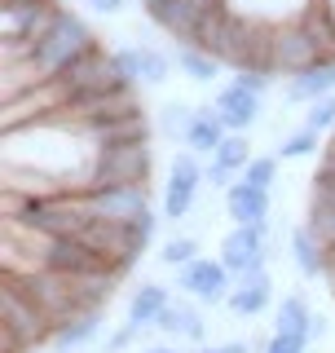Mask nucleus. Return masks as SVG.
<instances>
[{"instance_id": "nucleus-1", "label": "nucleus", "mask_w": 335, "mask_h": 353, "mask_svg": "<svg viewBox=\"0 0 335 353\" xmlns=\"http://www.w3.org/2000/svg\"><path fill=\"white\" fill-rule=\"evenodd\" d=\"M0 283H9V287H18L22 296H27L31 305L40 309L44 318H49L53 327H62V323H71V318H80V314H93V309H84L80 301V287H75V279H62V274H49V270H31V274H0Z\"/></svg>"}, {"instance_id": "nucleus-2", "label": "nucleus", "mask_w": 335, "mask_h": 353, "mask_svg": "<svg viewBox=\"0 0 335 353\" xmlns=\"http://www.w3.org/2000/svg\"><path fill=\"white\" fill-rule=\"evenodd\" d=\"M53 327L18 287L0 283V353H31L40 345H53Z\"/></svg>"}, {"instance_id": "nucleus-3", "label": "nucleus", "mask_w": 335, "mask_h": 353, "mask_svg": "<svg viewBox=\"0 0 335 353\" xmlns=\"http://www.w3.org/2000/svg\"><path fill=\"white\" fill-rule=\"evenodd\" d=\"M97 36H93V27L80 18V14H71V9H62L58 22L49 27V36H44L36 44V53H31V66L44 75V80H53V75L62 71V66H71L75 58H80L84 49H93Z\"/></svg>"}, {"instance_id": "nucleus-4", "label": "nucleus", "mask_w": 335, "mask_h": 353, "mask_svg": "<svg viewBox=\"0 0 335 353\" xmlns=\"http://www.w3.org/2000/svg\"><path fill=\"white\" fill-rule=\"evenodd\" d=\"M150 168H154L150 141L97 150L93 168H88V190H106V185H150Z\"/></svg>"}, {"instance_id": "nucleus-5", "label": "nucleus", "mask_w": 335, "mask_h": 353, "mask_svg": "<svg viewBox=\"0 0 335 353\" xmlns=\"http://www.w3.org/2000/svg\"><path fill=\"white\" fill-rule=\"evenodd\" d=\"M318 62H327V53H322V44L309 36L305 22H300V18L274 22V40H270V71H274V75L296 80V75L314 71Z\"/></svg>"}, {"instance_id": "nucleus-6", "label": "nucleus", "mask_w": 335, "mask_h": 353, "mask_svg": "<svg viewBox=\"0 0 335 353\" xmlns=\"http://www.w3.org/2000/svg\"><path fill=\"white\" fill-rule=\"evenodd\" d=\"M53 84L62 88V102L71 106L75 97H84V93H97V88L124 84V75H119V66H115V53H106L102 44H93V49H84L71 66H62V71L53 75ZM66 106H62V110H66Z\"/></svg>"}, {"instance_id": "nucleus-7", "label": "nucleus", "mask_w": 335, "mask_h": 353, "mask_svg": "<svg viewBox=\"0 0 335 353\" xmlns=\"http://www.w3.org/2000/svg\"><path fill=\"white\" fill-rule=\"evenodd\" d=\"M62 5L58 0H18V5L0 9V31H5V40H31L40 44L49 36V27L58 22Z\"/></svg>"}, {"instance_id": "nucleus-8", "label": "nucleus", "mask_w": 335, "mask_h": 353, "mask_svg": "<svg viewBox=\"0 0 335 353\" xmlns=\"http://www.w3.org/2000/svg\"><path fill=\"white\" fill-rule=\"evenodd\" d=\"M176 287H181L185 296H194L199 305H221L230 301L234 292V274L225 270V261H212V256H199L194 265H185V270H176Z\"/></svg>"}, {"instance_id": "nucleus-9", "label": "nucleus", "mask_w": 335, "mask_h": 353, "mask_svg": "<svg viewBox=\"0 0 335 353\" xmlns=\"http://www.w3.org/2000/svg\"><path fill=\"white\" fill-rule=\"evenodd\" d=\"M221 261H225V270L234 279L270 265V225H234L221 239Z\"/></svg>"}, {"instance_id": "nucleus-10", "label": "nucleus", "mask_w": 335, "mask_h": 353, "mask_svg": "<svg viewBox=\"0 0 335 353\" xmlns=\"http://www.w3.org/2000/svg\"><path fill=\"white\" fill-rule=\"evenodd\" d=\"M84 208L102 221H137L150 212V185H106V190H84Z\"/></svg>"}, {"instance_id": "nucleus-11", "label": "nucleus", "mask_w": 335, "mask_h": 353, "mask_svg": "<svg viewBox=\"0 0 335 353\" xmlns=\"http://www.w3.org/2000/svg\"><path fill=\"white\" fill-rule=\"evenodd\" d=\"M203 9H207V0H146V18L159 31H168L176 44H190V40H194Z\"/></svg>"}, {"instance_id": "nucleus-12", "label": "nucleus", "mask_w": 335, "mask_h": 353, "mask_svg": "<svg viewBox=\"0 0 335 353\" xmlns=\"http://www.w3.org/2000/svg\"><path fill=\"white\" fill-rule=\"evenodd\" d=\"M274 301V279H270V265H261V270H247L234 279V292H230V314L243 318V323H252V318H261L265 309Z\"/></svg>"}, {"instance_id": "nucleus-13", "label": "nucleus", "mask_w": 335, "mask_h": 353, "mask_svg": "<svg viewBox=\"0 0 335 353\" xmlns=\"http://www.w3.org/2000/svg\"><path fill=\"white\" fill-rule=\"evenodd\" d=\"M212 110H216V119L225 124V132H247L256 119H261V97L256 93H247L243 84H225L216 93V102H207Z\"/></svg>"}, {"instance_id": "nucleus-14", "label": "nucleus", "mask_w": 335, "mask_h": 353, "mask_svg": "<svg viewBox=\"0 0 335 353\" xmlns=\"http://www.w3.org/2000/svg\"><path fill=\"white\" fill-rule=\"evenodd\" d=\"M270 208H274L270 190H256L247 181H238L234 190H225V216L234 225H270Z\"/></svg>"}, {"instance_id": "nucleus-15", "label": "nucleus", "mask_w": 335, "mask_h": 353, "mask_svg": "<svg viewBox=\"0 0 335 353\" xmlns=\"http://www.w3.org/2000/svg\"><path fill=\"white\" fill-rule=\"evenodd\" d=\"M331 93H335V58L318 62L314 71L296 75V80H287V88H283L287 106H314V102H322V97H331Z\"/></svg>"}, {"instance_id": "nucleus-16", "label": "nucleus", "mask_w": 335, "mask_h": 353, "mask_svg": "<svg viewBox=\"0 0 335 353\" xmlns=\"http://www.w3.org/2000/svg\"><path fill=\"white\" fill-rule=\"evenodd\" d=\"M172 305V296H168V287L163 283H141L137 292L128 296V327L132 331H150V327H159V318H163V309Z\"/></svg>"}, {"instance_id": "nucleus-17", "label": "nucleus", "mask_w": 335, "mask_h": 353, "mask_svg": "<svg viewBox=\"0 0 335 353\" xmlns=\"http://www.w3.org/2000/svg\"><path fill=\"white\" fill-rule=\"evenodd\" d=\"M287 252H292L296 270L305 274V279H327V248H322V239H318L309 225H296V230H292Z\"/></svg>"}, {"instance_id": "nucleus-18", "label": "nucleus", "mask_w": 335, "mask_h": 353, "mask_svg": "<svg viewBox=\"0 0 335 353\" xmlns=\"http://www.w3.org/2000/svg\"><path fill=\"white\" fill-rule=\"evenodd\" d=\"M154 331H163V336H172V340H194V345H203V336H207V323H203V314H199L194 305H168L163 309V318H159V327Z\"/></svg>"}, {"instance_id": "nucleus-19", "label": "nucleus", "mask_w": 335, "mask_h": 353, "mask_svg": "<svg viewBox=\"0 0 335 353\" xmlns=\"http://www.w3.org/2000/svg\"><path fill=\"white\" fill-rule=\"evenodd\" d=\"M225 137H230V132H225V124L216 119V110H212V106H199V119H194V124H190V132H185V150H194V154H216Z\"/></svg>"}, {"instance_id": "nucleus-20", "label": "nucleus", "mask_w": 335, "mask_h": 353, "mask_svg": "<svg viewBox=\"0 0 335 353\" xmlns=\"http://www.w3.org/2000/svg\"><path fill=\"white\" fill-rule=\"evenodd\" d=\"M97 331H102V314H80V318H71V323H62L58 331H53V349H58V353L84 349Z\"/></svg>"}, {"instance_id": "nucleus-21", "label": "nucleus", "mask_w": 335, "mask_h": 353, "mask_svg": "<svg viewBox=\"0 0 335 353\" xmlns=\"http://www.w3.org/2000/svg\"><path fill=\"white\" fill-rule=\"evenodd\" d=\"M199 119V106H190V102H168L159 106V115H154V132L168 141H185V132L190 124Z\"/></svg>"}, {"instance_id": "nucleus-22", "label": "nucleus", "mask_w": 335, "mask_h": 353, "mask_svg": "<svg viewBox=\"0 0 335 353\" xmlns=\"http://www.w3.org/2000/svg\"><path fill=\"white\" fill-rule=\"evenodd\" d=\"M172 58H176V66H181L185 80H194V84H212V80H216V66H221V62L207 58V53L194 49V44H176Z\"/></svg>"}, {"instance_id": "nucleus-23", "label": "nucleus", "mask_w": 335, "mask_h": 353, "mask_svg": "<svg viewBox=\"0 0 335 353\" xmlns=\"http://www.w3.org/2000/svg\"><path fill=\"white\" fill-rule=\"evenodd\" d=\"M194 199H199V181H176V176H168L163 185V216L168 221H185L194 212Z\"/></svg>"}, {"instance_id": "nucleus-24", "label": "nucleus", "mask_w": 335, "mask_h": 353, "mask_svg": "<svg viewBox=\"0 0 335 353\" xmlns=\"http://www.w3.org/2000/svg\"><path fill=\"white\" fill-rule=\"evenodd\" d=\"M309 318H314L309 301L300 292H292V296H283L278 309H274V331H305L309 336Z\"/></svg>"}, {"instance_id": "nucleus-25", "label": "nucleus", "mask_w": 335, "mask_h": 353, "mask_svg": "<svg viewBox=\"0 0 335 353\" xmlns=\"http://www.w3.org/2000/svg\"><path fill=\"white\" fill-rule=\"evenodd\" d=\"M212 159H216L221 168H230V172H238V176H243V168H247V163L256 159V154H252V141H247V132H230V137L221 141V150L212 154Z\"/></svg>"}, {"instance_id": "nucleus-26", "label": "nucleus", "mask_w": 335, "mask_h": 353, "mask_svg": "<svg viewBox=\"0 0 335 353\" xmlns=\"http://www.w3.org/2000/svg\"><path fill=\"white\" fill-rule=\"evenodd\" d=\"M322 150V132L314 128H296V132H287L283 141H278V159H309V154H318Z\"/></svg>"}, {"instance_id": "nucleus-27", "label": "nucleus", "mask_w": 335, "mask_h": 353, "mask_svg": "<svg viewBox=\"0 0 335 353\" xmlns=\"http://www.w3.org/2000/svg\"><path fill=\"white\" fill-rule=\"evenodd\" d=\"M141 49H146V58H141V84H146V88L168 84V75H172L176 58H168L159 44H141Z\"/></svg>"}, {"instance_id": "nucleus-28", "label": "nucleus", "mask_w": 335, "mask_h": 353, "mask_svg": "<svg viewBox=\"0 0 335 353\" xmlns=\"http://www.w3.org/2000/svg\"><path fill=\"white\" fill-rule=\"evenodd\" d=\"M159 261H163V265H172V270H185V265H194V261H199V239H194V234H176V239H168L163 248H159Z\"/></svg>"}, {"instance_id": "nucleus-29", "label": "nucleus", "mask_w": 335, "mask_h": 353, "mask_svg": "<svg viewBox=\"0 0 335 353\" xmlns=\"http://www.w3.org/2000/svg\"><path fill=\"white\" fill-rule=\"evenodd\" d=\"M274 176H278V154H256L247 168H243L238 181L256 185V190H274Z\"/></svg>"}, {"instance_id": "nucleus-30", "label": "nucleus", "mask_w": 335, "mask_h": 353, "mask_svg": "<svg viewBox=\"0 0 335 353\" xmlns=\"http://www.w3.org/2000/svg\"><path fill=\"white\" fill-rule=\"evenodd\" d=\"M314 203L335 208V150L322 154V168L314 172Z\"/></svg>"}, {"instance_id": "nucleus-31", "label": "nucleus", "mask_w": 335, "mask_h": 353, "mask_svg": "<svg viewBox=\"0 0 335 353\" xmlns=\"http://www.w3.org/2000/svg\"><path fill=\"white\" fill-rule=\"evenodd\" d=\"M309 345H314V340H309L305 331H274L261 353H309Z\"/></svg>"}, {"instance_id": "nucleus-32", "label": "nucleus", "mask_w": 335, "mask_h": 353, "mask_svg": "<svg viewBox=\"0 0 335 353\" xmlns=\"http://www.w3.org/2000/svg\"><path fill=\"white\" fill-rule=\"evenodd\" d=\"M141 58H146V49H141V44L115 49V66H119V75H124V84H132V88L141 84Z\"/></svg>"}, {"instance_id": "nucleus-33", "label": "nucleus", "mask_w": 335, "mask_h": 353, "mask_svg": "<svg viewBox=\"0 0 335 353\" xmlns=\"http://www.w3.org/2000/svg\"><path fill=\"white\" fill-rule=\"evenodd\" d=\"M305 128H314V132H335V93L309 106V115H305Z\"/></svg>"}, {"instance_id": "nucleus-34", "label": "nucleus", "mask_w": 335, "mask_h": 353, "mask_svg": "<svg viewBox=\"0 0 335 353\" xmlns=\"http://www.w3.org/2000/svg\"><path fill=\"white\" fill-rule=\"evenodd\" d=\"M234 84H243L247 93H256V97H265V88L274 84V75L270 71H234Z\"/></svg>"}, {"instance_id": "nucleus-35", "label": "nucleus", "mask_w": 335, "mask_h": 353, "mask_svg": "<svg viewBox=\"0 0 335 353\" xmlns=\"http://www.w3.org/2000/svg\"><path fill=\"white\" fill-rule=\"evenodd\" d=\"M234 176H238V172H230V168H221V163H216V159H212V163H207V168H203V181L212 185V190H234V185H238V181H234Z\"/></svg>"}, {"instance_id": "nucleus-36", "label": "nucleus", "mask_w": 335, "mask_h": 353, "mask_svg": "<svg viewBox=\"0 0 335 353\" xmlns=\"http://www.w3.org/2000/svg\"><path fill=\"white\" fill-rule=\"evenodd\" d=\"M265 345H252V340H225V345H199L194 353H261Z\"/></svg>"}, {"instance_id": "nucleus-37", "label": "nucleus", "mask_w": 335, "mask_h": 353, "mask_svg": "<svg viewBox=\"0 0 335 353\" xmlns=\"http://www.w3.org/2000/svg\"><path fill=\"white\" fill-rule=\"evenodd\" d=\"M132 340H137V331H132V327L124 323L119 331H110V336H106V353H119V349H128Z\"/></svg>"}, {"instance_id": "nucleus-38", "label": "nucleus", "mask_w": 335, "mask_h": 353, "mask_svg": "<svg viewBox=\"0 0 335 353\" xmlns=\"http://www.w3.org/2000/svg\"><path fill=\"white\" fill-rule=\"evenodd\" d=\"M327 331H331L327 314H314V318H309V340H327Z\"/></svg>"}, {"instance_id": "nucleus-39", "label": "nucleus", "mask_w": 335, "mask_h": 353, "mask_svg": "<svg viewBox=\"0 0 335 353\" xmlns=\"http://www.w3.org/2000/svg\"><path fill=\"white\" fill-rule=\"evenodd\" d=\"M128 0H88V9H97V14H119Z\"/></svg>"}, {"instance_id": "nucleus-40", "label": "nucleus", "mask_w": 335, "mask_h": 353, "mask_svg": "<svg viewBox=\"0 0 335 353\" xmlns=\"http://www.w3.org/2000/svg\"><path fill=\"white\" fill-rule=\"evenodd\" d=\"M137 353H176L172 345H146V349H137Z\"/></svg>"}, {"instance_id": "nucleus-41", "label": "nucleus", "mask_w": 335, "mask_h": 353, "mask_svg": "<svg viewBox=\"0 0 335 353\" xmlns=\"http://www.w3.org/2000/svg\"><path fill=\"white\" fill-rule=\"evenodd\" d=\"M331 150H335V132H331Z\"/></svg>"}]
</instances>
